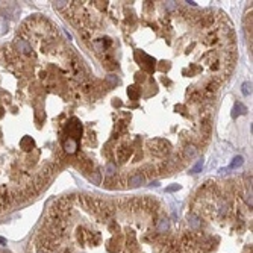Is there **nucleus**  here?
Listing matches in <instances>:
<instances>
[{
  "label": "nucleus",
  "instance_id": "7",
  "mask_svg": "<svg viewBox=\"0 0 253 253\" xmlns=\"http://www.w3.org/2000/svg\"><path fill=\"white\" fill-rule=\"evenodd\" d=\"M164 8L167 9V11H174V9H177V5L174 2H165L164 3Z\"/></svg>",
  "mask_w": 253,
  "mask_h": 253
},
{
  "label": "nucleus",
  "instance_id": "11",
  "mask_svg": "<svg viewBox=\"0 0 253 253\" xmlns=\"http://www.w3.org/2000/svg\"><path fill=\"white\" fill-rule=\"evenodd\" d=\"M242 94H244V96H249V83H244V85H242Z\"/></svg>",
  "mask_w": 253,
  "mask_h": 253
},
{
  "label": "nucleus",
  "instance_id": "4",
  "mask_svg": "<svg viewBox=\"0 0 253 253\" xmlns=\"http://www.w3.org/2000/svg\"><path fill=\"white\" fill-rule=\"evenodd\" d=\"M105 173H106L108 177H112L115 173H117V167L109 162V164H106V167H105Z\"/></svg>",
  "mask_w": 253,
  "mask_h": 253
},
{
  "label": "nucleus",
  "instance_id": "6",
  "mask_svg": "<svg viewBox=\"0 0 253 253\" xmlns=\"http://www.w3.org/2000/svg\"><path fill=\"white\" fill-rule=\"evenodd\" d=\"M105 80L109 83V87H114L115 83H117V76H115V75H109V76H106V79H105Z\"/></svg>",
  "mask_w": 253,
  "mask_h": 253
},
{
  "label": "nucleus",
  "instance_id": "3",
  "mask_svg": "<svg viewBox=\"0 0 253 253\" xmlns=\"http://www.w3.org/2000/svg\"><path fill=\"white\" fill-rule=\"evenodd\" d=\"M197 145L194 144H186L183 149H182V161H188L191 159V158H194L197 155Z\"/></svg>",
  "mask_w": 253,
  "mask_h": 253
},
{
  "label": "nucleus",
  "instance_id": "10",
  "mask_svg": "<svg viewBox=\"0 0 253 253\" xmlns=\"http://www.w3.org/2000/svg\"><path fill=\"white\" fill-rule=\"evenodd\" d=\"M67 6H68V2H56V3H55V8H59V9L67 8Z\"/></svg>",
  "mask_w": 253,
  "mask_h": 253
},
{
  "label": "nucleus",
  "instance_id": "1",
  "mask_svg": "<svg viewBox=\"0 0 253 253\" xmlns=\"http://www.w3.org/2000/svg\"><path fill=\"white\" fill-rule=\"evenodd\" d=\"M75 199L50 205L27 253H174L176 238L158 226L161 206L155 199L120 203L79 197L88 218L77 220Z\"/></svg>",
  "mask_w": 253,
  "mask_h": 253
},
{
  "label": "nucleus",
  "instance_id": "12",
  "mask_svg": "<svg viewBox=\"0 0 253 253\" xmlns=\"http://www.w3.org/2000/svg\"><path fill=\"white\" fill-rule=\"evenodd\" d=\"M176 189H179V185H174V186H170V188H167V191H176Z\"/></svg>",
  "mask_w": 253,
  "mask_h": 253
},
{
  "label": "nucleus",
  "instance_id": "2",
  "mask_svg": "<svg viewBox=\"0 0 253 253\" xmlns=\"http://www.w3.org/2000/svg\"><path fill=\"white\" fill-rule=\"evenodd\" d=\"M145 182V176L143 173H132L129 177H128V185L135 188V186H140Z\"/></svg>",
  "mask_w": 253,
  "mask_h": 253
},
{
  "label": "nucleus",
  "instance_id": "13",
  "mask_svg": "<svg viewBox=\"0 0 253 253\" xmlns=\"http://www.w3.org/2000/svg\"><path fill=\"white\" fill-rule=\"evenodd\" d=\"M0 253H9L8 250H5V249H0Z\"/></svg>",
  "mask_w": 253,
  "mask_h": 253
},
{
  "label": "nucleus",
  "instance_id": "8",
  "mask_svg": "<svg viewBox=\"0 0 253 253\" xmlns=\"http://www.w3.org/2000/svg\"><path fill=\"white\" fill-rule=\"evenodd\" d=\"M91 181L94 182V183H100V173L99 171H96V173H92V176H91Z\"/></svg>",
  "mask_w": 253,
  "mask_h": 253
},
{
  "label": "nucleus",
  "instance_id": "9",
  "mask_svg": "<svg viewBox=\"0 0 253 253\" xmlns=\"http://www.w3.org/2000/svg\"><path fill=\"white\" fill-rule=\"evenodd\" d=\"M202 165H203V162H202V159H200L199 162H197V165L193 168V170H191V173H197L199 170H202Z\"/></svg>",
  "mask_w": 253,
  "mask_h": 253
},
{
  "label": "nucleus",
  "instance_id": "5",
  "mask_svg": "<svg viewBox=\"0 0 253 253\" xmlns=\"http://www.w3.org/2000/svg\"><path fill=\"white\" fill-rule=\"evenodd\" d=\"M242 161H244V159H242V156H237L235 159H234V162L230 164V167H229V168H232V170H234V168H237V167L242 165Z\"/></svg>",
  "mask_w": 253,
  "mask_h": 253
}]
</instances>
